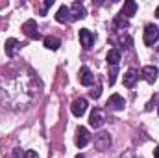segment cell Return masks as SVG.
Segmentation results:
<instances>
[{
	"label": "cell",
	"instance_id": "cell-25",
	"mask_svg": "<svg viewBox=\"0 0 159 158\" xmlns=\"http://www.w3.org/2000/svg\"><path fill=\"white\" fill-rule=\"evenodd\" d=\"M156 17H157V19H159V6H157V7H156Z\"/></svg>",
	"mask_w": 159,
	"mask_h": 158
},
{
	"label": "cell",
	"instance_id": "cell-19",
	"mask_svg": "<svg viewBox=\"0 0 159 158\" xmlns=\"http://www.w3.org/2000/svg\"><path fill=\"white\" fill-rule=\"evenodd\" d=\"M115 80H117V67H111V71H109V86H113Z\"/></svg>",
	"mask_w": 159,
	"mask_h": 158
},
{
	"label": "cell",
	"instance_id": "cell-2",
	"mask_svg": "<svg viewBox=\"0 0 159 158\" xmlns=\"http://www.w3.org/2000/svg\"><path fill=\"white\" fill-rule=\"evenodd\" d=\"M22 32H24V36L30 37V39H39L41 37L39 30H37V22H35L34 19H28V21L22 24Z\"/></svg>",
	"mask_w": 159,
	"mask_h": 158
},
{
	"label": "cell",
	"instance_id": "cell-14",
	"mask_svg": "<svg viewBox=\"0 0 159 158\" xmlns=\"http://www.w3.org/2000/svg\"><path fill=\"white\" fill-rule=\"evenodd\" d=\"M137 78H139V73H137L135 69H129V71L124 75V80H122V82H124L126 87H133L135 82H137Z\"/></svg>",
	"mask_w": 159,
	"mask_h": 158
},
{
	"label": "cell",
	"instance_id": "cell-1",
	"mask_svg": "<svg viewBox=\"0 0 159 158\" xmlns=\"http://www.w3.org/2000/svg\"><path fill=\"white\" fill-rule=\"evenodd\" d=\"M104 123H106V112L102 108H94L91 112V116H89V125L93 128H100Z\"/></svg>",
	"mask_w": 159,
	"mask_h": 158
},
{
	"label": "cell",
	"instance_id": "cell-22",
	"mask_svg": "<svg viewBox=\"0 0 159 158\" xmlns=\"http://www.w3.org/2000/svg\"><path fill=\"white\" fill-rule=\"evenodd\" d=\"M11 158H26V153H22L20 149H15L13 155H11Z\"/></svg>",
	"mask_w": 159,
	"mask_h": 158
},
{
	"label": "cell",
	"instance_id": "cell-7",
	"mask_svg": "<svg viewBox=\"0 0 159 158\" xmlns=\"http://www.w3.org/2000/svg\"><path fill=\"white\" fill-rule=\"evenodd\" d=\"M124 99L120 97L119 93H115V95H111L109 99H107V108L109 110H115V112H120V110H124Z\"/></svg>",
	"mask_w": 159,
	"mask_h": 158
},
{
	"label": "cell",
	"instance_id": "cell-23",
	"mask_svg": "<svg viewBox=\"0 0 159 158\" xmlns=\"http://www.w3.org/2000/svg\"><path fill=\"white\" fill-rule=\"evenodd\" d=\"M26 158H39V156H37L35 151H28V153H26Z\"/></svg>",
	"mask_w": 159,
	"mask_h": 158
},
{
	"label": "cell",
	"instance_id": "cell-15",
	"mask_svg": "<svg viewBox=\"0 0 159 158\" xmlns=\"http://www.w3.org/2000/svg\"><path fill=\"white\" fill-rule=\"evenodd\" d=\"M6 54L9 56V58H13L15 56V52H17V48H19V41L17 39H13V37H9V39L6 41Z\"/></svg>",
	"mask_w": 159,
	"mask_h": 158
},
{
	"label": "cell",
	"instance_id": "cell-27",
	"mask_svg": "<svg viewBox=\"0 0 159 158\" xmlns=\"http://www.w3.org/2000/svg\"><path fill=\"white\" fill-rule=\"evenodd\" d=\"M157 52H159V45H157Z\"/></svg>",
	"mask_w": 159,
	"mask_h": 158
},
{
	"label": "cell",
	"instance_id": "cell-21",
	"mask_svg": "<svg viewBox=\"0 0 159 158\" xmlns=\"http://www.w3.org/2000/svg\"><path fill=\"white\" fill-rule=\"evenodd\" d=\"M52 4H54V0H44V4H43V9H41V15H44V13H46V9H48Z\"/></svg>",
	"mask_w": 159,
	"mask_h": 158
},
{
	"label": "cell",
	"instance_id": "cell-13",
	"mask_svg": "<svg viewBox=\"0 0 159 158\" xmlns=\"http://www.w3.org/2000/svg\"><path fill=\"white\" fill-rule=\"evenodd\" d=\"M56 21L57 22H69V21H72L70 19V9L67 6H61L57 9V13H56Z\"/></svg>",
	"mask_w": 159,
	"mask_h": 158
},
{
	"label": "cell",
	"instance_id": "cell-17",
	"mask_svg": "<svg viewBox=\"0 0 159 158\" xmlns=\"http://www.w3.org/2000/svg\"><path fill=\"white\" fill-rule=\"evenodd\" d=\"M59 45H61V41L57 39V37H44V47L46 48H50V50H57L59 48Z\"/></svg>",
	"mask_w": 159,
	"mask_h": 158
},
{
	"label": "cell",
	"instance_id": "cell-11",
	"mask_svg": "<svg viewBox=\"0 0 159 158\" xmlns=\"http://www.w3.org/2000/svg\"><path fill=\"white\" fill-rule=\"evenodd\" d=\"M78 78H80V84L81 86H91L93 84V73H91V69L89 67H81Z\"/></svg>",
	"mask_w": 159,
	"mask_h": 158
},
{
	"label": "cell",
	"instance_id": "cell-4",
	"mask_svg": "<svg viewBox=\"0 0 159 158\" xmlns=\"http://www.w3.org/2000/svg\"><path fill=\"white\" fill-rule=\"evenodd\" d=\"M109 145H111V136H109V132H98V134L94 136V147H96L98 151H106V149H109Z\"/></svg>",
	"mask_w": 159,
	"mask_h": 158
},
{
	"label": "cell",
	"instance_id": "cell-18",
	"mask_svg": "<svg viewBox=\"0 0 159 158\" xmlns=\"http://www.w3.org/2000/svg\"><path fill=\"white\" fill-rule=\"evenodd\" d=\"M115 28H128V21H126L124 17L115 19Z\"/></svg>",
	"mask_w": 159,
	"mask_h": 158
},
{
	"label": "cell",
	"instance_id": "cell-10",
	"mask_svg": "<svg viewBox=\"0 0 159 158\" xmlns=\"http://www.w3.org/2000/svg\"><path fill=\"white\" fill-rule=\"evenodd\" d=\"M69 9H70V19L72 21H78V19H85L87 17V11H85V7L80 2H74Z\"/></svg>",
	"mask_w": 159,
	"mask_h": 158
},
{
	"label": "cell",
	"instance_id": "cell-9",
	"mask_svg": "<svg viewBox=\"0 0 159 158\" xmlns=\"http://www.w3.org/2000/svg\"><path fill=\"white\" fill-rule=\"evenodd\" d=\"M89 140H91L89 130H87L85 126H80L78 130H76V145L81 149V147H85V145L89 143Z\"/></svg>",
	"mask_w": 159,
	"mask_h": 158
},
{
	"label": "cell",
	"instance_id": "cell-8",
	"mask_svg": "<svg viewBox=\"0 0 159 158\" xmlns=\"http://www.w3.org/2000/svg\"><path fill=\"white\" fill-rule=\"evenodd\" d=\"M70 110H72V114H74L76 117H81V116L85 114V110H87V99H83V97L76 99V101L72 102Z\"/></svg>",
	"mask_w": 159,
	"mask_h": 158
},
{
	"label": "cell",
	"instance_id": "cell-16",
	"mask_svg": "<svg viewBox=\"0 0 159 158\" xmlns=\"http://www.w3.org/2000/svg\"><path fill=\"white\" fill-rule=\"evenodd\" d=\"M119 62H120V50L119 48H111V50L107 52V63L113 65V67H117Z\"/></svg>",
	"mask_w": 159,
	"mask_h": 158
},
{
	"label": "cell",
	"instance_id": "cell-12",
	"mask_svg": "<svg viewBox=\"0 0 159 158\" xmlns=\"http://www.w3.org/2000/svg\"><path fill=\"white\" fill-rule=\"evenodd\" d=\"M135 11H137V4H135L133 0H128V2H124V6H122L120 17H133Z\"/></svg>",
	"mask_w": 159,
	"mask_h": 158
},
{
	"label": "cell",
	"instance_id": "cell-3",
	"mask_svg": "<svg viewBox=\"0 0 159 158\" xmlns=\"http://www.w3.org/2000/svg\"><path fill=\"white\" fill-rule=\"evenodd\" d=\"M157 41H159V28L156 24H148V26L144 28V45L152 47V45L157 43Z\"/></svg>",
	"mask_w": 159,
	"mask_h": 158
},
{
	"label": "cell",
	"instance_id": "cell-20",
	"mask_svg": "<svg viewBox=\"0 0 159 158\" xmlns=\"http://www.w3.org/2000/svg\"><path fill=\"white\" fill-rule=\"evenodd\" d=\"M100 93H102V87H100V86H96L94 89H91V97H93V99H98Z\"/></svg>",
	"mask_w": 159,
	"mask_h": 158
},
{
	"label": "cell",
	"instance_id": "cell-24",
	"mask_svg": "<svg viewBox=\"0 0 159 158\" xmlns=\"http://www.w3.org/2000/svg\"><path fill=\"white\" fill-rule=\"evenodd\" d=\"M154 158H159V147L156 149V151H154Z\"/></svg>",
	"mask_w": 159,
	"mask_h": 158
},
{
	"label": "cell",
	"instance_id": "cell-6",
	"mask_svg": "<svg viewBox=\"0 0 159 158\" xmlns=\"http://www.w3.org/2000/svg\"><path fill=\"white\" fill-rule=\"evenodd\" d=\"M141 75H143V78L146 80L148 84H154L156 80H157V67L156 65H146V67H143V71H141Z\"/></svg>",
	"mask_w": 159,
	"mask_h": 158
},
{
	"label": "cell",
	"instance_id": "cell-5",
	"mask_svg": "<svg viewBox=\"0 0 159 158\" xmlns=\"http://www.w3.org/2000/svg\"><path fill=\"white\" fill-rule=\"evenodd\" d=\"M93 43H94V34L89 32L87 28H81V30H80V45H81L83 48H91Z\"/></svg>",
	"mask_w": 159,
	"mask_h": 158
},
{
	"label": "cell",
	"instance_id": "cell-26",
	"mask_svg": "<svg viewBox=\"0 0 159 158\" xmlns=\"http://www.w3.org/2000/svg\"><path fill=\"white\" fill-rule=\"evenodd\" d=\"M76 158H85V156H83V155H78V156H76Z\"/></svg>",
	"mask_w": 159,
	"mask_h": 158
}]
</instances>
